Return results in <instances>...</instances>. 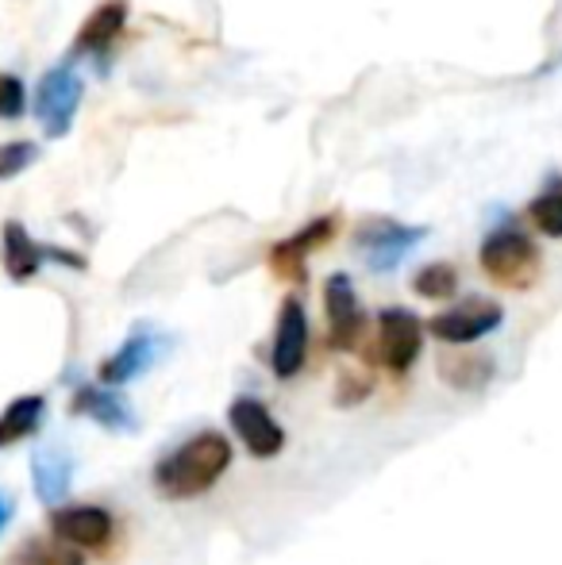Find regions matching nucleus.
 Instances as JSON below:
<instances>
[{"label":"nucleus","mask_w":562,"mask_h":565,"mask_svg":"<svg viewBox=\"0 0 562 565\" xmlns=\"http://www.w3.org/2000/svg\"><path fill=\"white\" fill-rule=\"evenodd\" d=\"M308 358V312L297 297L282 300L278 328H274V350H271V370L278 381H293L305 370Z\"/></svg>","instance_id":"11"},{"label":"nucleus","mask_w":562,"mask_h":565,"mask_svg":"<svg viewBox=\"0 0 562 565\" xmlns=\"http://www.w3.org/2000/svg\"><path fill=\"white\" fill-rule=\"evenodd\" d=\"M0 262H4V274L12 281H31L43 269L46 246H39L20 220H8L4 231H0Z\"/></svg>","instance_id":"15"},{"label":"nucleus","mask_w":562,"mask_h":565,"mask_svg":"<svg viewBox=\"0 0 562 565\" xmlns=\"http://www.w3.org/2000/svg\"><path fill=\"white\" fill-rule=\"evenodd\" d=\"M28 105V89L15 74H0V119H20Z\"/></svg>","instance_id":"24"},{"label":"nucleus","mask_w":562,"mask_h":565,"mask_svg":"<svg viewBox=\"0 0 562 565\" xmlns=\"http://www.w3.org/2000/svg\"><path fill=\"white\" fill-rule=\"evenodd\" d=\"M232 461H235L232 439H224L220 431H197L181 447L166 450L155 461L150 481H155L158 497L181 504V500H197L216 489L227 469H232Z\"/></svg>","instance_id":"1"},{"label":"nucleus","mask_w":562,"mask_h":565,"mask_svg":"<svg viewBox=\"0 0 562 565\" xmlns=\"http://www.w3.org/2000/svg\"><path fill=\"white\" fill-rule=\"evenodd\" d=\"M31 484H35V497L43 504H59L66 500L70 484H74V458L66 450H35L31 458Z\"/></svg>","instance_id":"16"},{"label":"nucleus","mask_w":562,"mask_h":565,"mask_svg":"<svg viewBox=\"0 0 562 565\" xmlns=\"http://www.w3.org/2000/svg\"><path fill=\"white\" fill-rule=\"evenodd\" d=\"M478 266L494 285L524 292V289H532L536 277H540V246H536L524 231L501 227V231H494V235H486V243H481V250H478Z\"/></svg>","instance_id":"2"},{"label":"nucleus","mask_w":562,"mask_h":565,"mask_svg":"<svg viewBox=\"0 0 562 565\" xmlns=\"http://www.w3.org/2000/svg\"><path fill=\"white\" fill-rule=\"evenodd\" d=\"M166 350V342L155 335V331H147V328H139V331H131V339L124 342L116 354H108L105 362H100V370H97V377H100V385L105 388H124V385H131V381L139 377V373H147L150 365L158 362V354Z\"/></svg>","instance_id":"12"},{"label":"nucleus","mask_w":562,"mask_h":565,"mask_svg":"<svg viewBox=\"0 0 562 565\" xmlns=\"http://www.w3.org/2000/svg\"><path fill=\"white\" fill-rule=\"evenodd\" d=\"M82 97H85V82H82V74H74L70 66H54V70H46V74L39 77L35 119L43 124V131L51 135V139L70 135Z\"/></svg>","instance_id":"6"},{"label":"nucleus","mask_w":562,"mask_h":565,"mask_svg":"<svg viewBox=\"0 0 562 565\" xmlns=\"http://www.w3.org/2000/svg\"><path fill=\"white\" fill-rule=\"evenodd\" d=\"M51 539L74 546V551H105L116 539V515L100 504H59L46 520Z\"/></svg>","instance_id":"7"},{"label":"nucleus","mask_w":562,"mask_h":565,"mask_svg":"<svg viewBox=\"0 0 562 565\" xmlns=\"http://www.w3.org/2000/svg\"><path fill=\"white\" fill-rule=\"evenodd\" d=\"M31 162H39V147L31 139L0 142V181H12L15 173H23Z\"/></svg>","instance_id":"22"},{"label":"nucleus","mask_w":562,"mask_h":565,"mask_svg":"<svg viewBox=\"0 0 562 565\" xmlns=\"http://www.w3.org/2000/svg\"><path fill=\"white\" fill-rule=\"evenodd\" d=\"M424 235H427V227H409V224H397V220L374 216L354 227V246L362 250V258H367V266L374 269V274H390Z\"/></svg>","instance_id":"8"},{"label":"nucleus","mask_w":562,"mask_h":565,"mask_svg":"<svg viewBox=\"0 0 562 565\" xmlns=\"http://www.w3.org/2000/svg\"><path fill=\"white\" fill-rule=\"evenodd\" d=\"M46 419V396L43 393H23L0 412V450L15 447V443L31 439Z\"/></svg>","instance_id":"18"},{"label":"nucleus","mask_w":562,"mask_h":565,"mask_svg":"<svg viewBox=\"0 0 562 565\" xmlns=\"http://www.w3.org/2000/svg\"><path fill=\"white\" fill-rule=\"evenodd\" d=\"M339 231V216H316L312 224H305L300 231H293L289 238H282V243H274L271 250V269L285 281L300 285L308 277V258H312L316 250H324V246L336 238Z\"/></svg>","instance_id":"10"},{"label":"nucleus","mask_w":562,"mask_h":565,"mask_svg":"<svg viewBox=\"0 0 562 565\" xmlns=\"http://www.w3.org/2000/svg\"><path fill=\"white\" fill-rule=\"evenodd\" d=\"M227 424H232L235 439L243 443L251 458L271 461L285 450V427L258 396H235L232 408H227Z\"/></svg>","instance_id":"9"},{"label":"nucleus","mask_w":562,"mask_h":565,"mask_svg":"<svg viewBox=\"0 0 562 565\" xmlns=\"http://www.w3.org/2000/svg\"><path fill=\"white\" fill-rule=\"evenodd\" d=\"M424 350V323L409 308H385L378 312V365L393 373V377H405L416 362H421Z\"/></svg>","instance_id":"3"},{"label":"nucleus","mask_w":562,"mask_h":565,"mask_svg":"<svg viewBox=\"0 0 562 565\" xmlns=\"http://www.w3.org/2000/svg\"><path fill=\"white\" fill-rule=\"evenodd\" d=\"M12 565H85V554L59 539H28L12 554Z\"/></svg>","instance_id":"19"},{"label":"nucleus","mask_w":562,"mask_h":565,"mask_svg":"<svg viewBox=\"0 0 562 565\" xmlns=\"http://www.w3.org/2000/svg\"><path fill=\"white\" fill-rule=\"evenodd\" d=\"M528 220H532L540 235L562 238V189H548L543 196H536L528 204Z\"/></svg>","instance_id":"21"},{"label":"nucleus","mask_w":562,"mask_h":565,"mask_svg":"<svg viewBox=\"0 0 562 565\" xmlns=\"http://www.w3.org/2000/svg\"><path fill=\"white\" fill-rule=\"evenodd\" d=\"M370 388H374L370 373H351V370H343V373H339V385H336V404H339V408H354L359 401H367Z\"/></svg>","instance_id":"23"},{"label":"nucleus","mask_w":562,"mask_h":565,"mask_svg":"<svg viewBox=\"0 0 562 565\" xmlns=\"http://www.w3.org/2000/svg\"><path fill=\"white\" fill-rule=\"evenodd\" d=\"M74 416H85L93 419L97 427H105V431L113 435H131L139 427L136 412H131V404L124 401L116 388H105V385H82L74 393Z\"/></svg>","instance_id":"13"},{"label":"nucleus","mask_w":562,"mask_h":565,"mask_svg":"<svg viewBox=\"0 0 562 565\" xmlns=\"http://www.w3.org/2000/svg\"><path fill=\"white\" fill-rule=\"evenodd\" d=\"M324 316H328V347L339 354H354L367 339V312L347 274H331L324 281Z\"/></svg>","instance_id":"5"},{"label":"nucleus","mask_w":562,"mask_h":565,"mask_svg":"<svg viewBox=\"0 0 562 565\" xmlns=\"http://www.w3.org/2000/svg\"><path fill=\"white\" fill-rule=\"evenodd\" d=\"M128 12H131L128 0H105V4H97L85 15L82 31H77V39H74V51H108V46L120 39L124 23H128Z\"/></svg>","instance_id":"17"},{"label":"nucleus","mask_w":562,"mask_h":565,"mask_svg":"<svg viewBox=\"0 0 562 565\" xmlns=\"http://www.w3.org/2000/svg\"><path fill=\"white\" fill-rule=\"evenodd\" d=\"M413 292L424 300H450L458 292V269L450 262H427L424 269H416Z\"/></svg>","instance_id":"20"},{"label":"nucleus","mask_w":562,"mask_h":565,"mask_svg":"<svg viewBox=\"0 0 562 565\" xmlns=\"http://www.w3.org/2000/svg\"><path fill=\"white\" fill-rule=\"evenodd\" d=\"M497 365L489 354H478V350H466V347H450L439 354V377L447 381L450 388L458 393H481V388L494 381Z\"/></svg>","instance_id":"14"},{"label":"nucleus","mask_w":562,"mask_h":565,"mask_svg":"<svg viewBox=\"0 0 562 565\" xmlns=\"http://www.w3.org/2000/svg\"><path fill=\"white\" fill-rule=\"evenodd\" d=\"M12 515H15L12 497H8V492L0 489V535H4V527H8V523H12Z\"/></svg>","instance_id":"25"},{"label":"nucleus","mask_w":562,"mask_h":565,"mask_svg":"<svg viewBox=\"0 0 562 565\" xmlns=\"http://www.w3.org/2000/svg\"><path fill=\"white\" fill-rule=\"evenodd\" d=\"M501 320H505V308L497 300L466 297L455 308H447V312L432 316L427 320V335L439 339L443 347H470V342L494 335L501 328Z\"/></svg>","instance_id":"4"}]
</instances>
